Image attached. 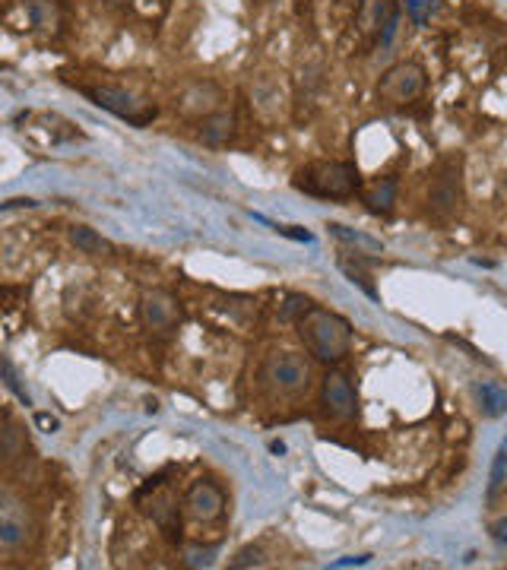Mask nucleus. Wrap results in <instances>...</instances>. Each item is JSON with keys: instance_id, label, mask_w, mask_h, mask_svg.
<instances>
[{"instance_id": "nucleus-9", "label": "nucleus", "mask_w": 507, "mask_h": 570, "mask_svg": "<svg viewBox=\"0 0 507 570\" xmlns=\"http://www.w3.org/2000/svg\"><path fill=\"white\" fill-rule=\"evenodd\" d=\"M323 406H327L330 415H336V419H352L358 409V400H356V390H352L349 377H346L343 371H330L327 377H323Z\"/></svg>"}, {"instance_id": "nucleus-22", "label": "nucleus", "mask_w": 507, "mask_h": 570, "mask_svg": "<svg viewBox=\"0 0 507 570\" xmlns=\"http://www.w3.org/2000/svg\"><path fill=\"white\" fill-rule=\"evenodd\" d=\"M0 371H4V384H7L10 393H16V400H20L22 406H32V396H29L26 390L20 387V377H16L13 365H10V358H4V365H0Z\"/></svg>"}, {"instance_id": "nucleus-14", "label": "nucleus", "mask_w": 507, "mask_h": 570, "mask_svg": "<svg viewBox=\"0 0 507 570\" xmlns=\"http://www.w3.org/2000/svg\"><path fill=\"white\" fill-rule=\"evenodd\" d=\"M29 22L41 32H55L61 26V4L57 0H22Z\"/></svg>"}, {"instance_id": "nucleus-20", "label": "nucleus", "mask_w": 507, "mask_h": 570, "mask_svg": "<svg viewBox=\"0 0 507 570\" xmlns=\"http://www.w3.org/2000/svg\"><path fill=\"white\" fill-rule=\"evenodd\" d=\"M311 307H314V301L305 298V295H288L286 305H282V317H286V320H295V324H298V320H302L305 314L311 311Z\"/></svg>"}, {"instance_id": "nucleus-17", "label": "nucleus", "mask_w": 507, "mask_h": 570, "mask_svg": "<svg viewBox=\"0 0 507 570\" xmlns=\"http://www.w3.org/2000/svg\"><path fill=\"white\" fill-rule=\"evenodd\" d=\"M327 229H330V235H333V238H339V241H346V245L365 247L368 254L384 251V245H381L377 238H368V235H362V231H352V229H346V225H339V222H330Z\"/></svg>"}, {"instance_id": "nucleus-30", "label": "nucleus", "mask_w": 507, "mask_h": 570, "mask_svg": "<svg viewBox=\"0 0 507 570\" xmlns=\"http://www.w3.org/2000/svg\"><path fill=\"white\" fill-rule=\"evenodd\" d=\"M494 536H498L501 542H507V516H504V520L498 522V526H494Z\"/></svg>"}, {"instance_id": "nucleus-16", "label": "nucleus", "mask_w": 507, "mask_h": 570, "mask_svg": "<svg viewBox=\"0 0 507 570\" xmlns=\"http://www.w3.org/2000/svg\"><path fill=\"white\" fill-rule=\"evenodd\" d=\"M476 393H479L482 412H486L488 419H501V415H507V390L501 387V384L486 380V384H479V387H476Z\"/></svg>"}, {"instance_id": "nucleus-21", "label": "nucleus", "mask_w": 507, "mask_h": 570, "mask_svg": "<svg viewBox=\"0 0 507 570\" xmlns=\"http://www.w3.org/2000/svg\"><path fill=\"white\" fill-rule=\"evenodd\" d=\"M504 475H507V444L494 453V462H492V482H488V497L498 495V488L504 485Z\"/></svg>"}, {"instance_id": "nucleus-29", "label": "nucleus", "mask_w": 507, "mask_h": 570, "mask_svg": "<svg viewBox=\"0 0 507 570\" xmlns=\"http://www.w3.org/2000/svg\"><path fill=\"white\" fill-rule=\"evenodd\" d=\"M16 206H26V210H32L35 206V200H7V203H4V210H16Z\"/></svg>"}, {"instance_id": "nucleus-1", "label": "nucleus", "mask_w": 507, "mask_h": 570, "mask_svg": "<svg viewBox=\"0 0 507 570\" xmlns=\"http://www.w3.org/2000/svg\"><path fill=\"white\" fill-rule=\"evenodd\" d=\"M298 332H302L305 346L314 358L321 361H343L352 346V326L339 314L323 311V307H311L302 320H298Z\"/></svg>"}, {"instance_id": "nucleus-28", "label": "nucleus", "mask_w": 507, "mask_h": 570, "mask_svg": "<svg viewBox=\"0 0 507 570\" xmlns=\"http://www.w3.org/2000/svg\"><path fill=\"white\" fill-rule=\"evenodd\" d=\"M352 564H368V555H362V557H343V561H336L333 567H352Z\"/></svg>"}, {"instance_id": "nucleus-13", "label": "nucleus", "mask_w": 507, "mask_h": 570, "mask_svg": "<svg viewBox=\"0 0 507 570\" xmlns=\"http://www.w3.org/2000/svg\"><path fill=\"white\" fill-rule=\"evenodd\" d=\"M362 203L368 206V212H374V216H387V212L393 210V203H397V181H393V177H381V181H374L371 187H365Z\"/></svg>"}, {"instance_id": "nucleus-15", "label": "nucleus", "mask_w": 507, "mask_h": 570, "mask_svg": "<svg viewBox=\"0 0 507 570\" xmlns=\"http://www.w3.org/2000/svg\"><path fill=\"white\" fill-rule=\"evenodd\" d=\"M70 241H73L76 251H82V254H111L115 251V245H111L108 238H102L96 229H90V225H73V229H70Z\"/></svg>"}, {"instance_id": "nucleus-12", "label": "nucleus", "mask_w": 507, "mask_h": 570, "mask_svg": "<svg viewBox=\"0 0 507 570\" xmlns=\"http://www.w3.org/2000/svg\"><path fill=\"white\" fill-rule=\"evenodd\" d=\"M235 136V115L232 111H213L210 117H203L200 124V140L206 146H226Z\"/></svg>"}, {"instance_id": "nucleus-5", "label": "nucleus", "mask_w": 507, "mask_h": 570, "mask_svg": "<svg viewBox=\"0 0 507 570\" xmlns=\"http://www.w3.org/2000/svg\"><path fill=\"white\" fill-rule=\"evenodd\" d=\"M460 203H463V162L447 159L438 177L432 181V190H428V206L434 216H453Z\"/></svg>"}, {"instance_id": "nucleus-11", "label": "nucleus", "mask_w": 507, "mask_h": 570, "mask_svg": "<svg viewBox=\"0 0 507 570\" xmlns=\"http://www.w3.org/2000/svg\"><path fill=\"white\" fill-rule=\"evenodd\" d=\"M397 13L393 0H358L356 10V26L362 35H381V29L391 22V16Z\"/></svg>"}, {"instance_id": "nucleus-2", "label": "nucleus", "mask_w": 507, "mask_h": 570, "mask_svg": "<svg viewBox=\"0 0 507 570\" xmlns=\"http://www.w3.org/2000/svg\"><path fill=\"white\" fill-rule=\"evenodd\" d=\"M362 184L356 162H314L295 175V187L321 200H346Z\"/></svg>"}, {"instance_id": "nucleus-3", "label": "nucleus", "mask_w": 507, "mask_h": 570, "mask_svg": "<svg viewBox=\"0 0 507 570\" xmlns=\"http://www.w3.org/2000/svg\"><path fill=\"white\" fill-rule=\"evenodd\" d=\"M82 92L90 95V99L99 105V108L111 111V115H117L121 121L133 124V127H146V124L156 121V115H159L156 105L140 102L137 95L127 92V89H117V86H90V89H82Z\"/></svg>"}, {"instance_id": "nucleus-7", "label": "nucleus", "mask_w": 507, "mask_h": 570, "mask_svg": "<svg viewBox=\"0 0 507 570\" xmlns=\"http://www.w3.org/2000/svg\"><path fill=\"white\" fill-rule=\"evenodd\" d=\"M140 317H143L146 330L159 332V336H168V332H175L181 324L178 298H175L172 292H165V289H152V292H146L143 301H140Z\"/></svg>"}, {"instance_id": "nucleus-19", "label": "nucleus", "mask_w": 507, "mask_h": 570, "mask_svg": "<svg viewBox=\"0 0 507 570\" xmlns=\"http://www.w3.org/2000/svg\"><path fill=\"white\" fill-rule=\"evenodd\" d=\"M441 0H406V16H409L416 26H425L434 13H438Z\"/></svg>"}, {"instance_id": "nucleus-27", "label": "nucleus", "mask_w": 507, "mask_h": 570, "mask_svg": "<svg viewBox=\"0 0 507 570\" xmlns=\"http://www.w3.org/2000/svg\"><path fill=\"white\" fill-rule=\"evenodd\" d=\"M35 421H39L41 428H45V431H57V419H51V415H35Z\"/></svg>"}, {"instance_id": "nucleus-23", "label": "nucleus", "mask_w": 507, "mask_h": 570, "mask_svg": "<svg viewBox=\"0 0 507 570\" xmlns=\"http://www.w3.org/2000/svg\"><path fill=\"white\" fill-rule=\"evenodd\" d=\"M263 564V551L257 548V545H247V548H241L238 555L232 557V567L235 570H245V567H261Z\"/></svg>"}, {"instance_id": "nucleus-24", "label": "nucleus", "mask_w": 507, "mask_h": 570, "mask_svg": "<svg viewBox=\"0 0 507 570\" xmlns=\"http://www.w3.org/2000/svg\"><path fill=\"white\" fill-rule=\"evenodd\" d=\"M339 270L346 272V276H349V282H356L358 289H362L365 295H371V298H377V292H374V285L368 282V276H365L362 270H358V266H352L349 260H339Z\"/></svg>"}, {"instance_id": "nucleus-4", "label": "nucleus", "mask_w": 507, "mask_h": 570, "mask_svg": "<svg viewBox=\"0 0 507 570\" xmlns=\"http://www.w3.org/2000/svg\"><path fill=\"white\" fill-rule=\"evenodd\" d=\"M263 380H267L273 390H279V393L295 396V393H302V390H308L311 365L295 352H276L270 355L267 365H263Z\"/></svg>"}, {"instance_id": "nucleus-25", "label": "nucleus", "mask_w": 507, "mask_h": 570, "mask_svg": "<svg viewBox=\"0 0 507 570\" xmlns=\"http://www.w3.org/2000/svg\"><path fill=\"white\" fill-rule=\"evenodd\" d=\"M276 231H279V235H286V238H295V241H305V245H311V241H314V235H311V231H305V229H298V225H286V229H279V225H276Z\"/></svg>"}, {"instance_id": "nucleus-8", "label": "nucleus", "mask_w": 507, "mask_h": 570, "mask_svg": "<svg viewBox=\"0 0 507 570\" xmlns=\"http://www.w3.org/2000/svg\"><path fill=\"white\" fill-rule=\"evenodd\" d=\"M222 510H226V495L216 488L213 482H193L185 495V514L191 520L200 522H210V520H219Z\"/></svg>"}, {"instance_id": "nucleus-6", "label": "nucleus", "mask_w": 507, "mask_h": 570, "mask_svg": "<svg viewBox=\"0 0 507 570\" xmlns=\"http://www.w3.org/2000/svg\"><path fill=\"white\" fill-rule=\"evenodd\" d=\"M422 89H425V70L412 61H403V64H393V67L387 70L381 86H377V92H381L384 102L406 105V102H412V99H418Z\"/></svg>"}, {"instance_id": "nucleus-26", "label": "nucleus", "mask_w": 507, "mask_h": 570, "mask_svg": "<svg viewBox=\"0 0 507 570\" xmlns=\"http://www.w3.org/2000/svg\"><path fill=\"white\" fill-rule=\"evenodd\" d=\"M187 564H191V567H210V564H213V548L187 551Z\"/></svg>"}, {"instance_id": "nucleus-10", "label": "nucleus", "mask_w": 507, "mask_h": 570, "mask_svg": "<svg viewBox=\"0 0 507 570\" xmlns=\"http://www.w3.org/2000/svg\"><path fill=\"white\" fill-rule=\"evenodd\" d=\"M219 102H222L219 86H213V82H193V86H187L181 92L178 108L187 117H210L213 111H219Z\"/></svg>"}, {"instance_id": "nucleus-18", "label": "nucleus", "mask_w": 507, "mask_h": 570, "mask_svg": "<svg viewBox=\"0 0 507 570\" xmlns=\"http://www.w3.org/2000/svg\"><path fill=\"white\" fill-rule=\"evenodd\" d=\"M150 514H152V520L162 526V530H168V532L178 530V507H175L168 497H162V501H152Z\"/></svg>"}]
</instances>
